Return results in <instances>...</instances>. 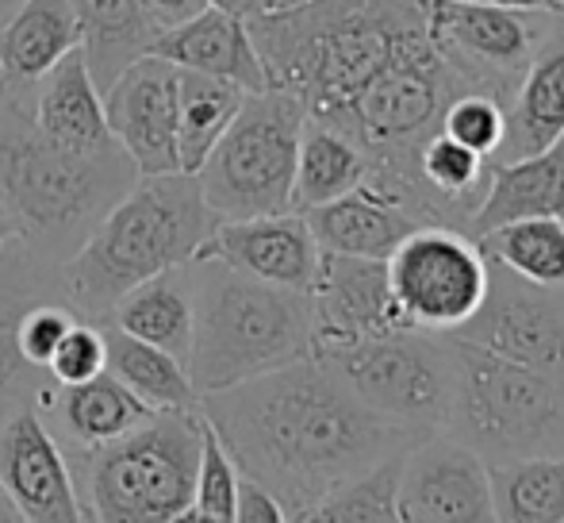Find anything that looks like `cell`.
<instances>
[{"mask_svg":"<svg viewBox=\"0 0 564 523\" xmlns=\"http://www.w3.org/2000/svg\"><path fill=\"white\" fill-rule=\"evenodd\" d=\"M442 131L449 139H457L460 147H468L473 154L491 162L507 131V108L496 97H488V93H457L446 105V113H442Z\"/></svg>","mask_w":564,"mask_h":523,"instance_id":"obj_34","label":"cell"},{"mask_svg":"<svg viewBox=\"0 0 564 523\" xmlns=\"http://www.w3.org/2000/svg\"><path fill=\"white\" fill-rule=\"evenodd\" d=\"M304 220L312 227L319 250H327V255H349V258H372V262H388V255L411 232L431 227L411 209H403L400 201H392V196H384L372 185H357L354 193L338 196V201L307 209Z\"/></svg>","mask_w":564,"mask_h":523,"instance_id":"obj_20","label":"cell"},{"mask_svg":"<svg viewBox=\"0 0 564 523\" xmlns=\"http://www.w3.org/2000/svg\"><path fill=\"white\" fill-rule=\"evenodd\" d=\"M460 4H496V8H534L530 0H460Z\"/></svg>","mask_w":564,"mask_h":523,"instance_id":"obj_44","label":"cell"},{"mask_svg":"<svg viewBox=\"0 0 564 523\" xmlns=\"http://www.w3.org/2000/svg\"><path fill=\"white\" fill-rule=\"evenodd\" d=\"M0 497L23 523H85L69 458L39 408L0 424Z\"/></svg>","mask_w":564,"mask_h":523,"instance_id":"obj_14","label":"cell"},{"mask_svg":"<svg viewBox=\"0 0 564 523\" xmlns=\"http://www.w3.org/2000/svg\"><path fill=\"white\" fill-rule=\"evenodd\" d=\"M276 8H289V4H304V0H273Z\"/></svg>","mask_w":564,"mask_h":523,"instance_id":"obj_47","label":"cell"},{"mask_svg":"<svg viewBox=\"0 0 564 523\" xmlns=\"http://www.w3.org/2000/svg\"><path fill=\"white\" fill-rule=\"evenodd\" d=\"M105 323L188 362V346H193V269L177 266L158 277H147L116 300Z\"/></svg>","mask_w":564,"mask_h":523,"instance_id":"obj_26","label":"cell"},{"mask_svg":"<svg viewBox=\"0 0 564 523\" xmlns=\"http://www.w3.org/2000/svg\"><path fill=\"white\" fill-rule=\"evenodd\" d=\"M139 181V170L119 142L74 150L35 128L28 100H0V196L15 224V243L39 262L74 258L119 196Z\"/></svg>","mask_w":564,"mask_h":523,"instance_id":"obj_3","label":"cell"},{"mask_svg":"<svg viewBox=\"0 0 564 523\" xmlns=\"http://www.w3.org/2000/svg\"><path fill=\"white\" fill-rule=\"evenodd\" d=\"M15 4H20V0H0V28H4V20L15 12ZM4 97H8V82H4V74H0V100Z\"/></svg>","mask_w":564,"mask_h":523,"instance_id":"obj_42","label":"cell"},{"mask_svg":"<svg viewBox=\"0 0 564 523\" xmlns=\"http://www.w3.org/2000/svg\"><path fill=\"white\" fill-rule=\"evenodd\" d=\"M369 178V158L335 124L307 116L296 150V181H292V212L319 209L327 201L354 193Z\"/></svg>","mask_w":564,"mask_h":523,"instance_id":"obj_28","label":"cell"},{"mask_svg":"<svg viewBox=\"0 0 564 523\" xmlns=\"http://www.w3.org/2000/svg\"><path fill=\"white\" fill-rule=\"evenodd\" d=\"M20 97L28 100V113L35 120V128L51 135L54 142H62V147L100 150L108 142H116L112 131H108L105 93L93 82L82 46L69 51L58 66L46 70Z\"/></svg>","mask_w":564,"mask_h":523,"instance_id":"obj_23","label":"cell"},{"mask_svg":"<svg viewBox=\"0 0 564 523\" xmlns=\"http://www.w3.org/2000/svg\"><path fill=\"white\" fill-rule=\"evenodd\" d=\"M238 473L235 458L227 455V447L219 442V435L212 431V424L204 419V439H200V466H196V485H193V509L204 512L216 523L235 520V501H238Z\"/></svg>","mask_w":564,"mask_h":523,"instance_id":"obj_35","label":"cell"},{"mask_svg":"<svg viewBox=\"0 0 564 523\" xmlns=\"http://www.w3.org/2000/svg\"><path fill=\"white\" fill-rule=\"evenodd\" d=\"M150 54L173 62L177 70H196V74L235 82L246 93L269 89L265 66L258 58L250 28H246L242 15H230L224 8L204 4L185 23L158 31V39L150 43Z\"/></svg>","mask_w":564,"mask_h":523,"instance_id":"obj_19","label":"cell"},{"mask_svg":"<svg viewBox=\"0 0 564 523\" xmlns=\"http://www.w3.org/2000/svg\"><path fill=\"white\" fill-rule=\"evenodd\" d=\"M204 412H154L93 450H66L85 523H170L193 504Z\"/></svg>","mask_w":564,"mask_h":523,"instance_id":"obj_6","label":"cell"},{"mask_svg":"<svg viewBox=\"0 0 564 523\" xmlns=\"http://www.w3.org/2000/svg\"><path fill=\"white\" fill-rule=\"evenodd\" d=\"M0 523H23V520H20V516H15V512H12V504H8L4 497H0Z\"/></svg>","mask_w":564,"mask_h":523,"instance_id":"obj_45","label":"cell"},{"mask_svg":"<svg viewBox=\"0 0 564 523\" xmlns=\"http://www.w3.org/2000/svg\"><path fill=\"white\" fill-rule=\"evenodd\" d=\"M216 224L196 173H147L105 212L74 258L62 262L69 308L77 320L105 323L134 285L200 258Z\"/></svg>","mask_w":564,"mask_h":523,"instance_id":"obj_4","label":"cell"},{"mask_svg":"<svg viewBox=\"0 0 564 523\" xmlns=\"http://www.w3.org/2000/svg\"><path fill=\"white\" fill-rule=\"evenodd\" d=\"M188 269L193 346L185 370L200 396L315 359V320L307 292L246 277L208 255L188 262Z\"/></svg>","mask_w":564,"mask_h":523,"instance_id":"obj_5","label":"cell"},{"mask_svg":"<svg viewBox=\"0 0 564 523\" xmlns=\"http://www.w3.org/2000/svg\"><path fill=\"white\" fill-rule=\"evenodd\" d=\"M82 31V54L100 93L123 74L131 62L150 54L158 39V23L147 15L139 0H69Z\"/></svg>","mask_w":564,"mask_h":523,"instance_id":"obj_27","label":"cell"},{"mask_svg":"<svg viewBox=\"0 0 564 523\" xmlns=\"http://www.w3.org/2000/svg\"><path fill=\"white\" fill-rule=\"evenodd\" d=\"M200 412L238 473L269 489L289 516L426 439L365 408L319 359L204 393Z\"/></svg>","mask_w":564,"mask_h":523,"instance_id":"obj_1","label":"cell"},{"mask_svg":"<svg viewBox=\"0 0 564 523\" xmlns=\"http://www.w3.org/2000/svg\"><path fill=\"white\" fill-rule=\"evenodd\" d=\"M77 46L82 31L69 0H20L0 28V74L8 93H28Z\"/></svg>","mask_w":564,"mask_h":523,"instance_id":"obj_25","label":"cell"},{"mask_svg":"<svg viewBox=\"0 0 564 523\" xmlns=\"http://www.w3.org/2000/svg\"><path fill=\"white\" fill-rule=\"evenodd\" d=\"M105 328V370L119 385H127L150 412H200V393L188 377L185 362L158 346L131 339L127 331L100 323Z\"/></svg>","mask_w":564,"mask_h":523,"instance_id":"obj_29","label":"cell"},{"mask_svg":"<svg viewBox=\"0 0 564 523\" xmlns=\"http://www.w3.org/2000/svg\"><path fill=\"white\" fill-rule=\"evenodd\" d=\"M105 328L89 320H74V328L66 331V339L58 343L51 359V377L58 385H77V382H89V377L105 374Z\"/></svg>","mask_w":564,"mask_h":523,"instance_id":"obj_37","label":"cell"},{"mask_svg":"<svg viewBox=\"0 0 564 523\" xmlns=\"http://www.w3.org/2000/svg\"><path fill=\"white\" fill-rule=\"evenodd\" d=\"M388 285L408 328L449 331L465 328L488 297V258L480 243L457 227H419L388 255Z\"/></svg>","mask_w":564,"mask_h":523,"instance_id":"obj_11","label":"cell"},{"mask_svg":"<svg viewBox=\"0 0 564 523\" xmlns=\"http://www.w3.org/2000/svg\"><path fill=\"white\" fill-rule=\"evenodd\" d=\"M453 408L446 435L484 462L564 455V377L507 362L453 339Z\"/></svg>","mask_w":564,"mask_h":523,"instance_id":"obj_7","label":"cell"},{"mask_svg":"<svg viewBox=\"0 0 564 523\" xmlns=\"http://www.w3.org/2000/svg\"><path fill=\"white\" fill-rule=\"evenodd\" d=\"M108 131L139 178L147 173H177V66L158 54H142L123 70L105 93Z\"/></svg>","mask_w":564,"mask_h":523,"instance_id":"obj_15","label":"cell"},{"mask_svg":"<svg viewBox=\"0 0 564 523\" xmlns=\"http://www.w3.org/2000/svg\"><path fill=\"white\" fill-rule=\"evenodd\" d=\"M564 135V15H557L550 35L530 58L511 105H507V131L499 142L496 162L530 158L538 150L553 147Z\"/></svg>","mask_w":564,"mask_h":523,"instance_id":"obj_22","label":"cell"},{"mask_svg":"<svg viewBox=\"0 0 564 523\" xmlns=\"http://www.w3.org/2000/svg\"><path fill=\"white\" fill-rule=\"evenodd\" d=\"M77 312L66 305V300H39V305H31L28 312L20 316V323H15V346H20V354L31 362V366H51L54 351H58V343L66 339V331L74 328Z\"/></svg>","mask_w":564,"mask_h":523,"instance_id":"obj_36","label":"cell"},{"mask_svg":"<svg viewBox=\"0 0 564 523\" xmlns=\"http://www.w3.org/2000/svg\"><path fill=\"white\" fill-rule=\"evenodd\" d=\"M395 501L403 523H496L488 462L446 431L403 455Z\"/></svg>","mask_w":564,"mask_h":523,"instance_id":"obj_13","label":"cell"},{"mask_svg":"<svg viewBox=\"0 0 564 523\" xmlns=\"http://www.w3.org/2000/svg\"><path fill=\"white\" fill-rule=\"evenodd\" d=\"M8 243H15V224H12V212H8L4 196H0V250H4Z\"/></svg>","mask_w":564,"mask_h":523,"instance_id":"obj_41","label":"cell"},{"mask_svg":"<svg viewBox=\"0 0 564 523\" xmlns=\"http://www.w3.org/2000/svg\"><path fill=\"white\" fill-rule=\"evenodd\" d=\"M431 0H304L246 20L269 89L304 100L307 116L335 124L357 93L426 31Z\"/></svg>","mask_w":564,"mask_h":523,"instance_id":"obj_2","label":"cell"},{"mask_svg":"<svg viewBox=\"0 0 564 523\" xmlns=\"http://www.w3.org/2000/svg\"><path fill=\"white\" fill-rule=\"evenodd\" d=\"M557 15L561 12H545V8L431 0L426 35H431V46L460 77L465 89L488 93L507 108Z\"/></svg>","mask_w":564,"mask_h":523,"instance_id":"obj_10","label":"cell"},{"mask_svg":"<svg viewBox=\"0 0 564 523\" xmlns=\"http://www.w3.org/2000/svg\"><path fill=\"white\" fill-rule=\"evenodd\" d=\"M170 523H216V520H208L204 512H196L193 504H188V509H185V512H177V516H173Z\"/></svg>","mask_w":564,"mask_h":523,"instance_id":"obj_43","label":"cell"},{"mask_svg":"<svg viewBox=\"0 0 564 523\" xmlns=\"http://www.w3.org/2000/svg\"><path fill=\"white\" fill-rule=\"evenodd\" d=\"M307 297H312L315 351L392 335V331H411L400 308H395L384 262L323 250L319 274H315Z\"/></svg>","mask_w":564,"mask_h":523,"instance_id":"obj_16","label":"cell"},{"mask_svg":"<svg viewBox=\"0 0 564 523\" xmlns=\"http://www.w3.org/2000/svg\"><path fill=\"white\" fill-rule=\"evenodd\" d=\"M480 250L491 266L522 277L542 289H561L564 285V220L530 216L511 220L496 232L480 235Z\"/></svg>","mask_w":564,"mask_h":523,"instance_id":"obj_32","label":"cell"},{"mask_svg":"<svg viewBox=\"0 0 564 523\" xmlns=\"http://www.w3.org/2000/svg\"><path fill=\"white\" fill-rule=\"evenodd\" d=\"M39 300H66L62 266L39 262L20 243H8L0 250V424L23 408H39L54 389L51 370L31 366L15 346V323Z\"/></svg>","mask_w":564,"mask_h":523,"instance_id":"obj_18","label":"cell"},{"mask_svg":"<svg viewBox=\"0 0 564 523\" xmlns=\"http://www.w3.org/2000/svg\"><path fill=\"white\" fill-rule=\"evenodd\" d=\"M534 8H545V12H561V0H530Z\"/></svg>","mask_w":564,"mask_h":523,"instance_id":"obj_46","label":"cell"},{"mask_svg":"<svg viewBox=\"0 0 564 523\" xmlns=\"http://www.w3.org/2000/svg\"><path fill=\"white\" fill-rule=\"evenodd\" d=\"M246 89L224 77L196 74V70H177V154L181 173H196L219 135L230 128L235 113L242 108Z\"/></svg>","mask_w":564,"mask_h":523,"instance_id":"obj_31","label":"cell"},{"mask_svg":"<svg viewBox=\"0 0 564 523\" xmlns=\"http://www.w3.org/2000/svg\"><path fill=\"white\" fill-rule=\"evenodd\" d=\"M208 8H224L230 15H242V20H253L261 12H273V0H204Z\"/></svg>","mask_w":564,"mask_h":523,"instance_id":"obj_40","label":"cell"},{"mask_svg":"<svg viewBox=\"0 0 564 523\" xmlns=\"http://www.w3.org/2000/svg\"><path fill=\"white\" fill-rule=\"evenodd\" d=\"M400 462L403 455L372 466L369 473L323 493L307 509L292 512V523H403L400 520Z\"/></svg>","mask_w":564,"mask_h":523,"instance_id":"obj_33","label":"cell"},{"mask_svg":"<svg viewBox=\"0 0 564 523\" xmlns=\"http://www.w3.org/2000/svg\"><path fill=\"white\" fill-rule=\"evenodd\" d=\"M496 523H564V455L488 466Z\"/></svg>","mask_w":564,"mask_h":523,"instance_id":"obj_30","label":"cell"},{"mask_svg":"<svg viewBox=\"0 0 564 523\" xmlns=\"http://www.w3.org/2000/svg\"><path fill=\"white\" fill-rule=\"evenodd\" d=\"M39 416L46 419L62 450H93L134 431L154 412L105 370L77 385L54 382V389L39 401Z\"/></svg>","mask_w":564,"mask_h":523,"instance_id":"obj_21","label":"cell"},{"mask_svg":"<svg viewBox=\"0 0 564 523\" xmlns=\"http://www.w3.org/2000/svg\"><path fill=\"white\" fill-rule=\"evenodd\" d=\"M147 8V15L158 28H173V23H185L188 15H196L204 8V0H139Z\"/></svg>","mask_w":564,"mask_h":523,"instance_id":"obj_39","label":"cell"},{"mask_svg":"<svg viewBox=\"0 0 564 523\" xmlns=\"http://www.w3.org/2000/svg\"><path fill=\"white\" fill-rule=\"evenodd\" d=\"M200 255L227 262L230 269L258 281L312 292L323 250L304 212H276V216L219 220Z\"/></svg>","mask_w":564,"mask_h":523,"instance_id":"obj_17","label":"cell"},{"mask_svg":"<svg viewBox=\"0 0 564 523\" xmlns=\"http://www.w3.org/2000/svg\"><path fill=\"white\" fill-rule=\"evenodd\" d=\"M307 108L284 89L246 93L230 128L196 170L200 193L219 220L292 212L296 150Z\"/></svg>","mask_w":564,"mask_h":523,"instance_id":"obj_8","label":"cell"},{"mask_svg":"<svg viewBox=\"0 0 564 523\" xmlns=\"http://www.w3.org/2000/svg\"><path fill=\"white\" fill-rule=\"evenodd\" d=\"M315 359L365 408L419 435L446 431L453 408V343L438 331H392L361 343L327 346Z\"/></svg>","mask_w":564,"mask_h":523,"instance_id":"obj_9","label":"cell"},{"mask_svg":"<svg viewBox=\"0 0 564 523\" xmlns=\"http://www.w3.org/2000/svg\"><path fill=\"white\" fill-rule=\"evenodd\" d=\"M561 15H564V0H561Z\"/></svg>","mask_w":564,"mask_h":523,"instance_id":"obj_48","label":"cell"},{"mask_svg":"<svg viewBox=\"0 0 564 523\" xmlns=\"http://www.w3.org/2000/svg\"><path fill=\"white\" fill-rule=\"evenodd\" d=\"M530 216L564 220V135L553 147L538 150L530 158L491 166L484 201L476 204L465 235L480 239V235L496 232V227L511 224V220Z\"/></svg>","mask_w":564,"mask_h":523,"instance_id":"obj_24","label":"cell"},{"mask_svg":"<svg viewBox=\"0 0 564 523\" xmlns=\"http://www.w3.org/2000/svg\"><path fill=\"white\" fill-rule=\"evenodd\" d=\"M488 297L465 328L449 331L460 343H473L507 362L564 377V285L542 289L507 269L491 266Z\"/></svg>","mask_w":564,"mask_h":523,"instance_id":"obj_12","label":"cell"},{"mask_svg":"<svg viewBox=\"0 0 564 523\" xmlns=\"http://www.w3.org/2000/svg\"><path fill=\"white\" fill-rule=\"evenodd\" d=\"M230 523H292V516H289V509L269 493V489H261L258 481L242 478L238 481L235 520Z\"/></svg>","mask_w":564,"mask_h":523,"instance_id":"obj_38","label":"cell"}]
</instances>
